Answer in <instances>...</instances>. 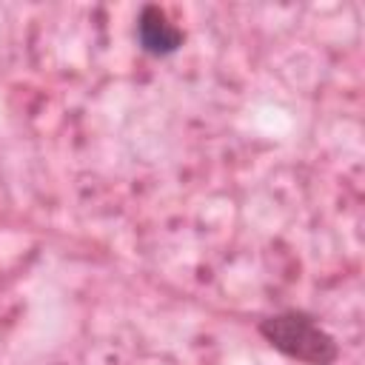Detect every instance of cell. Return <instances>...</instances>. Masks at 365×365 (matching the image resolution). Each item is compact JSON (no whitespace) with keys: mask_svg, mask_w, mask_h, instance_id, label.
I'll use <instances>...</instances> for the list:
<instances>
[{"mask_svg":"<svg viewBox=\"0 0 365 365\" xmlns=\"http://www.w3.org/2000/svg\"><path fill=\"white\" fill-rule=\"evenodd\" d=\"M257 334L279 356L299 365H336L342 348L336 336L305 308H279L257 319Z\"/></svg>","mask_w":365,"mask_h":365,"instance_id":"6da1fadb","label":"cell"},{"mask_svg":"<svg viewBox=\"0 0 365 365\" xmlns=\"http://www.w3.org/2000/svg\"><path fill=\"white\" fill-rule=\"evenodd\" d=\"M134 43L143 54L165 60L185 46V31L168 17L165 9H160L157 3H145L134 17Z\"/></svg>","mask_w":365,"mask_h":365,"instance_id":"7a4b0ae2","label":"cell"}]
</instances>
